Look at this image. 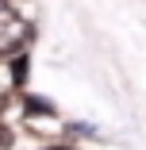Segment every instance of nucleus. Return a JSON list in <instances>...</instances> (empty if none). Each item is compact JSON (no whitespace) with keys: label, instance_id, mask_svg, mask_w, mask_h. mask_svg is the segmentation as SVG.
<instances>
[{"label":"nucleus","instance_id":"1","mask_svg":"<svg viewBox=\"0 0 146 150\" xmlns=\"http://www.w3.org/2000/svg\"><path fill=\"white\" fill-rule=\"evenodd\" d=\"M27 35H31V27H27L23 16L8 12V8H0V54H12L27 42Z\"/></svg>","mask_w":146,"mask_h":150},{"label":"nucleus","instance_id":"3","mask_svg":"<svg viewBox=\"0 0 146 150\" xmlns=\"http://www.w3.org/2000/svg\"><path fill=\"white\" fill-rule=\"evenodd\" d=\"M0 8H4V0H0Z\"/></svg>","mask_w":146,"mask_h":150},{"label":"nucleus","instance_id":"2","mask_svg":"<svg viewBox=\"0 0 146 150\" xmlns=\"http://www.w3.org/2000/svg\"><path fill=\"white\" fill-rule=\"evenodd\" d=\"M27 69H31V66H27V54L12 58V81H16V85H23V81H27Z\"/></svg>","mask_w":146,"mask_h":150}]
</instances>
